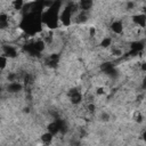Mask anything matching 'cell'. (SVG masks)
Returning <instances> with one entry per match:
<instances>
[{"mask_svg":"<svg viewBox=\"0 0 146 146\" xmlns=\"http://www.w3.org/2000/svg\"><path fill=\"white\" fill-rule=\"evenodd\" d=\"M59 19H60V22L65 26H68L72 23V10H71V8H70L68 5L65 6L64 9H62L60 15H59Z\"/></svg>","mask_w":146,"mask_h":146,"instance_id":"obj_1","label":"cell"},{"mask_svg":"<svg viewBox=\"0 0 146 146\" xmlns=\"http://www.w3.org/2000/svg\"><path fill=\"white\" fill-rule=\"evenodd\" d=\"M22 89H23V86H22V83L17 82V81L10 82V83L8 84V87H7V90H8L9 92H11V94H16V92H19Z\"/></svg>","mask_w":146,"mask_h":146,"instance_id":"obj_5","label":"cell"},{"mask_svg":"<svg viewBox=\"0 0 146 146\" xmlns=\"http://www.w3.org/2000/svg\"><path fill=\"white\" fill-rule=\"evenodd\" d=\"M87 108H88V111H89V112H91V113H92V112H95L96 106H95V104H89Z\"/></svg>","mask_w":146,"mask_h":146,"instance_id":"obj_13","label":"cell"},{"mask_svg":"<svg viewBox=\"0 0 146 146\" xmlns=\"http://www.w3.org/2000/svg\"><path fill=\"white\" fill-rule=\"evenodd\" d=\"M132 23L135 24V25H137V26H139L140 29H144L145 27V25H146V16H145V14H136V15H133V17H132Z\"/></svg>","mask_w":146,"mask_h":146,"instance_id":"obj_2","label":"cell"},{"mask_svg":"<svg viewBox=\"0 0 146 146\" xmlns=\"http://www.w3.org/2000/svg\"><path fill=\"white\" fill-rule=\"evenodd\" d=\"M111 30L113 33L115 34H121L124 30V26H123V23L121 21H114L112 24H111Z\"/></svg>","mask_w":146,"mask_h":146,"instance_id":"obj_4","label":"cell"},{"mask_svg":"<svg viewBox=\"0 0 146 146\" xmlns=\"http://www.w3.org/2000/svg\"><path fill=\"white\" fill-rule=\"evenodd\" d=\"M8 26H9L8 15L7 14H0V29H6Z\"/></svg>","mask_w":146,"mask_h":146,"instance_id":"obj_8","label":"cell"},{"mask_svg":"<svg viewBox=\"0 0 146 146\" xmlns=\"http://www.w3.org/2000/svg\"><path fill=\"white\" fill-rule=\"evenodd\" d=\"M7 66V57H5L3 55H0V71L6 68Z\"/></svg>","mask_w":146,"mask_h":146,"instance_id":"obj_11","label":"cell"},{"mask_svg":"<svg viewBox=\"0 0 146 146\" xmlns=\"http://www.w3.org/2000/svg\"><path fill=\"white\" fill-rule=\"evenodd\" d=\"M100 120H102V121H104V122L108 121V120H110V114H107V113L103 112V113L100 114Z\"/></svg>","mask_w":146,"mask_h":146,"instance_id":"obj_12","label":"cell"},{"mask_svg":"<svg viewBox=\"0 0 146 146\" xmlns=\"http://www.w3.org/2000/svg\"><path fill=\"white\" fill-rule=\"evenodd\" d=\"M52 136H54V135H51L50 132L42 133V135H41V141H42L43 144L48 145V144H50V143L52 141V139H54V137H52Z\"/></svg>","mask_w":146,"mask_h":146,"instance_id":"obj_9","label":"cell"},{"mask_svg":"<svg viewBox=\"0 0 146 146\" xmlns=\"http://www.w3.org/2000/svg\"><path fill=\"white\" fill-rule=\"evenodd\" d=\"M70 96H71V102L73 104H75V105L79 104V103H81V100H82V95L79 91H76L75 89L70 92Z\"/></svg>","mask_w":146,"mask_h":146,"instance_id":"obj_6","label":"cell"},{"mask_svg":"<svg viewBox=\"0 0 146 146\" xmlns=\"http://www.w3.org/2000/svg\"><path fill=\"white\" fill-rule=\"evenodd\" d=\"M78 6H79V9L81 10V11H88L89 9H91V7H92V1H89V0H82V1H80L79 3H78Z\"/></svg>","mask_w":146,"mask_h":146,"instance_id":"obj_7","label":"cell"},{"mask_svg":"<svg viewBox=\"0 0 146 146\" xmlns=\"http://www.w3.org/2000/svg\"><path fill=\"white\" fill-rule=\"evenodd\" d=\"M112 44V38L111 36H105V38H103L102 39V41H100V43H99V46L102 47V48H108Z\"/></svg>","mask_w":146,"mask_h":146,"instance_id":"obj_10","label":"cell"},{"mask_svg":"<svg viewBox=\"0 0 146 146\" xmlns=\"http://www.w3.org/2000/svg\"><path fill=\"white\" fill-rule=\"evenodd\" d=\"M2 51H3V56L5 57H10V58H15L17 56V50L15 47L13 46H3L2 47Z\"/></svg>","mask_w":146,"mask_h":146,"instance_id":"obj_3","label":"cell"}]
</instances>
